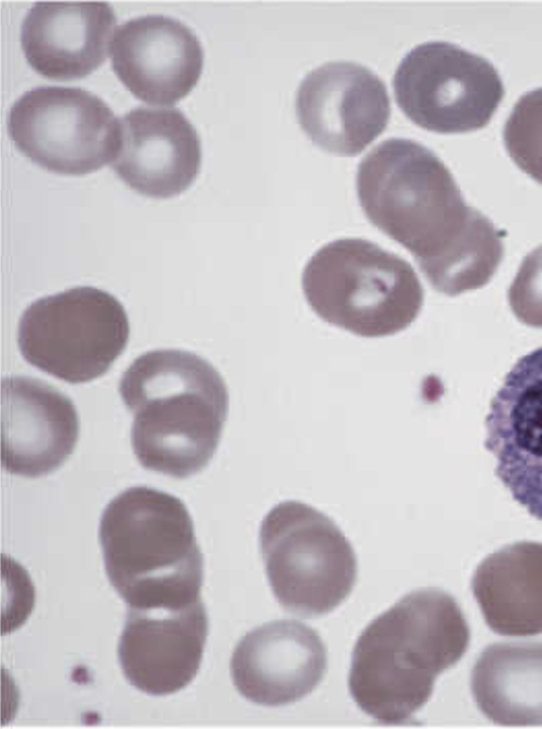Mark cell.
<instances>
[{"label":"cell","mask_w":542,"mask_h":729,"mask_svg":"<svg viewBox=\"0 0 542 729\" xmlns=\"http://www.w3.org/2000/svg\"><path fill=\"white\" fill-rule=\"evenodd\" d=\"M470 643L466 620L449 593L412 591L370 622L351 656L348 687L367 715L384 725L407 722L430 698L436 678Z\"/></svg>","instance_id":"6da1fadb"},{"label":"cell","mask_w":542,"mask_h":729,"mask_svg":"<svg viewBox=\"0 0 542 729\" xmlns=\"http://www.w3.org/2000/svg\"><path fill=\"white\" fill-rule=\"evenodd\" d=\"M118 391L145 468L186 478L207 466L229 408L224 380L210 362L186 350H151L125 370Z\"/></svg>","instance_id":"7a4b0ae2"},{"label":"cell","mask_w":542,"mask_h":729,"mask_svg":"<svg viewBox=\"0 0 542 729\" xmlns=\"http://www.w3.org/2000/svg\"><path fill=\"white\" fill-rule=\"evenodd\" d=\"M356 187L368 220L413 255L425 278L485 217L466 205L445 163L411 139H387L369 151L358 165Z\"/></svg>","instance_id":"3957f363"},{"label":"cell","mask_w":542,"mask_h":729,"mask_svg":"<svg viewBox=\"0 0 542 729\" xmlns=\"http://www.w3.org/2000/svg\"><path fill=\"white\" fill-rule=\"evenodd\" d=\"M107 577L129 608L180 609L200 600L204 558L184 502L134 486L102 513L99 530Z\"/></svg>","instance_id":"277c9868"},{"label":"cell","mask_w":542,"mask_h":729,"mask_svg":"<svg viewBox=\"0 0 542 729\" xmlns=\"http://www.w3.org/2000/svg\"><path fill=\"white\" fill-rule=\"evenodd\" d=\"M302 290L323 321L362 337L405 329L424 302L422 284L408 262L358 238L319 248L304 267Z\"/></svg>","instance_id":"5b68a950"},{"label":"cell","mask_w":542,"mask_h":729,"mask_svg":"<svg viewBox=\"0 0 542 729\" xmlns=\"http://www.w3.org/2000/svg\"><path fill=\"white\" fill-rule=\"evenodd\" d=\"M260 546L274 595L286 610L305 616L331 612L357 579L354 548L332 519L287 500L262 521Z\"/></svg>","instance_id":"8992f818"},{"label":"cell","mask_w":542,"mask_h":729,"mask_svg":"<svg viewBox=\"0 0 542 729\" xmlns=\"http://www.w3.org/2000/svg\"><path fill=\"white\" fill-rule=\"evenodd\" d=\"M128 337V316L122 303L93 287H76L34 301L18 327L23 358L72 384L107 372Z\"/></svg>","instance_id":"52a82bcc"},{"label":"cell","mask_w":542,"mask_h":729,"mask_svg":"<svg viewBox=\"0 0 542 729\" xmlns=\"http://www.w3.org/2000/svg\"><path fill=\"white\" fill-rule=\"evenodd\" d=\"M8 131L25 157L61 175H84L112 163L120 144L119 119L80 88L25 92L9 112Z\"/></svg>","instance_id":"ba28073f"},{"label":"cell","mask_w":542,"mask_h":729,"mask_svg":"<svg viewBox=\"0 0 542 729\" xmlns=\"http://www.w3.org/2000/svg\"><path fill=\"white\" fill-rule=\"evenodd\" d=\"M393 90L406 117L438 134L485 127L505 93L489 61L448 42H427L408 51L395 70Z\"/></svg>","instance_id":"9c48e42d"},{"label":"cell","mask_w":542,"mask_h":729,"mask_svg":"<svg viewBox=\"0 0 542 729\" xmlns=\"http://www.w3.org/2000/svg\"><path fill=\"white\" fill-rule=\"evenodd\" d=\"M296 113L313 143L353 157L385 129L391 104L384 82L370 69L351 61H331L301 81Z\"/></svg>","instance_id":"30bf717a"},{"label":"cell","mask_w":542,"mask_h":729,"mask_svg":"<svg viewBox=\"0 0 542 729\" xmlns=\"http://www.w3.org/2000/svg\"><path fill=\"white\" fill-rule=\"evenodd\" d=\"M485 448L512 498L542 521V347L506 374L485 418Z\"/></svg>","instance_id":"8fae6325"},{"label":"cell","mask_w":542,"mask_h":729,"mask_svg":"<svg viewBox=\"0 0 542 729\" xmlns=\"http://www.w3.org/2000/svg\"><path fill=\"white\" fill-rule=\"evenodd\" d=\"M208 634L204 603L180 609H127L118 659L127 681L150 695H169L196 676Z\"/></svg>","instance_id":"7c38bea8"},{"label":"cell","mask_w":542,"mask_h":729,"mask_svg":"<svg viewBox=\"0 0 542 729\" xmlns=\"http://www.w3.org/2000/svg\"><path fill=\"white\" fill-rule=\"evenodd\" d=\"M326 648L319 634L296 620L272 621L246 633L235 646L230 670L246 699L282 706L310 694L322 681Z\"/></svg>","instance_id":"4fadbf2b"},{"label":"cell","mask_w":542,"mask_h":729,"mask_svg":"<svg viewBox=\"0 0 542 729\" xmlns=\"http://www.w3.org/2000/svg\"><path fill=\"white\" fill-rule=\"evenodd\" d=\"M1 465L8 473L38 477L57 470L74 450L79 416L72 401L31 377L1 381Z\"/></svg>","instance_id":"5bb4252c"},{"label":"cell","mask_w":542,"mask_h":729,"mask_svg":"<svg viewBox=\"0 0 542 729\" xmlns=\"http://www.w3.org/2000/svg\"><path fill=\"white\" fill-rule=\"evenodd\" d=\"M111 59L114 72L134 96L151 105H172L198 82L204 50L184 23L145 15L116 28Z\"/></svg>","instance_id":"9a60e30c"},{"label":"cell","mask_w":542,"mask_h":729,"mask_svg":"<svg viewBox=\"0 0 542 729\" xmlns=\"http://www.w3.org/2000/svg\"><path fill=\"white\" fill-rule=\"evenodd\" d=\"M111 167L137 193L169 198L187 189L201 163L199 136L178 108L136 107L119 118Z\"/></svg>","instance_id":"2e32d148"},{"label":"cell","mask_w":542,"mask_h":729,"mask_svg":"<svg viewBox=\"0 0 542 729\" xmlns=\"http://www.w3.org/2000/svg\"><path fill=\"white\" fill-rule=\"evenodd\" d=\"M116 21L104 1H39L22 23L21 46L45 78H83L105 61Z\"/></svg>","instance_id":"e0dca14e"},{"label":"cell","mask_w":542,"mask_h":729,"mask_svg":"<svg viewBox=\"0 0 542 729\" xmlns=\"http://www.w3.org/2000/svg\"><path fill=\"white\" fill-rule=\"evenodd\" d=\"M472 591L494 633L542 634V543L517 542L489 554L473 575Z\"/></svg>","instance_id":"ac0fdd59"},{"label":"cell","mask_w":542,"mask_h":729,"mask_svg":"<svg viewBox=\"0 0 542 729\" xmlns=\"http://www.w3.org/2000/svg\"><path fill=\"white\" fill-rule=\"evenodd\" d=\"M478 709L503 726L542 725V643L487 646L471 673Z\"/></svg>","instance_id":"d6986e66"},{"label":"cell","mask_w":542,"mask_h":729,"mask_svg":"<svg viewBox=\"0 0 542 729\" xmlns=\"http://www.w3.org/2000/svg\"><path fill=\"white\" fill-rule=\"evenodd\" d=\"M503 138L517 166L542 185V88L518 100L505 124Z\"/></svg>","instance_id":"ffe728a7"},{"label":"cell","mask_w":542,"mask_h":729,"mask_svg":"<svg viewBox=\"0 0 542 729\" xmlns=\"http://www.w3.org/2000/svg\"><path fill=\"white\" fill-rule=\"evenodd\" d=\"M508 301L516 317L532 327H542V245L521 262L510 285Z\"/></svg>","instance_id":"44dd1931"}]
</instances>
